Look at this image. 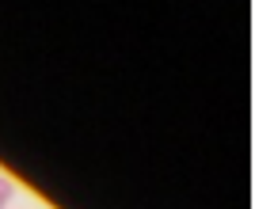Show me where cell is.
Wrapping results in <instances>:
<instances>
[{"instance_id":"6da1fadb","label":"cell","mask_w":255,"mask_h":209,"mask_svg":"<svg viewBox=\"0 0 255 209\" xmlns=\"http://www.w3.org/2000/svg\"><path fill=\"white\" fill-rule=\"evenodd\" d=\"M8 202H11V183L0 175V209H8Z\"/></svg>"}]
</instances>
